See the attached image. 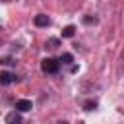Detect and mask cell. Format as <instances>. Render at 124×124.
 Instances as JSON below:
<instances>
[{
	"instance_id": "8fae6325",
	"label": "cell",
	"mask_w": 124,
	"mask_h": 124,
	"mask_svg": "<svg viewBox=\"0 0 124 124\" xmlns=\"http://www.w3.org/2000/svg\"><path fill=\"white\" fill-rule=\"evenodd\" d=\"M60 124H66V122H60Z\"/></svg>"
},
{
	"instance_id": "5b68a950",
	"label": "cell",
	"mask_w": 124,
	"mask_h": 124,
	"mask_svg": "<svg viewBox=\"0 0 124 124\" xmlns=\"http://www.w3.org/2000/svg\"><path fill=\"white\" fill-rule=\"evenodd\" d=\"M6 124H21V116H19V112H17V110L8 112V114H6Z\"/></svg>"
},
{
	"instance_id": "30bf717a",
	"label": "cell",
	"mask_w": 124,
	"mask_h": 124,
	"mask_svg": "<svg viewBox=\"0 0 124 124\" xmlns=\"http://www.w3.org/2000/svg\"><path fill=\"white\" fill-rule=\"evenodd\" d=\"M0 64H14L12 58H0Z\"/></svg>"
},
{
	"instance_id": "6da1fadb",
	"label": "cell",
	"mask_w": 124,
	"mask_h": 124,
	"mask_svg": "<svg viewBox=\"0 0 124 124\" xmlns=\"http://www.w3.org/2000/svg\"><path fill=\"white\" fill-rule=\"evenodd\" d=\"M41 70H43L45 74H56V72L60 70V62L54 60V58H45V60L41 62Z\"/></svg>"
},
{
	"instance_id": "3957f363",
	"label": "cell",
	"mask_w": 124,
	"mask_h": 124,
	"mask_svg": "<svg viewBox=\"0 0 124 124\" xmlns=\"http://www.w3.org/2000/svg\"><path fill=\"white\" fill-rule=\"evenodd\" d=\"M33 23H35L37 27H48V25H50V17L45 16V14H39V16H35Z\"/></svg>"
},
{
	"instance_id": "9c48e42d",
	"label": "cell",
	"mask_w": 124,
	"mask_h": 124,
	"mask_svg": "<svg viewBox=\"0 0 124 124\" xmlns=\"http://www.w3.org/2000/svg\"><path fill=\"white\" fill-rule=\"evenodd\" d=\"M83 108H85V110H93V108H97V101H85V103H83Z\"/></svg>"
},
{
	"instance_id": "ba28073f",
	"label": "cell",
	"mask_w": 124,
	"mask_h": 124,
	"mask_svg": "<svg viewBox=\"0 0 124 124\" xmlns=\"http://www.w3.org/2000/svg\"><path fill=\"white\" fill-rule=\"evenodd\" d=\"M60 62H62V64H72V62H74V56H72L70 52H64V54L60 56Z\"/></svg>"
},
{
	"instance_id": "52a82bcc",
	"label": "cell",
	"mask_w": 124,
	"mask_h": 124,
	"mask_svg": "<svg viewBox=\"0 0 124 124\" xmlns=\"http://www.w3.org/2000/svg\"><path fill=\"white\" fill-rule=\"evenodd\" d=\"M45 46H46V48H50V50H54V48H58V46H60V39H54V37H52V39H48V41L45 43Z\"/></svg>"
},
{
	"instance_id": "8992f818",
	"label": "cell",
	"mask_w": 124,
	"mask_h": 124,
	"mask_svg": "<svg viewBox=\"0 0 124 124\" xmlns=\"http://www.w3.org/2000/svg\"><path fill=\"white\" fill-rule=\"evenodd\" d=\"M74 33H76V27H74V25H66V27L62 29V37H64V39L74 37Z\"/></svg>"
},
{
	"instance_id": "277c9868",
	"label": "cell",
	"mask_w": 124,
	"mask_h": 124,
	"mask_svg": "<svg viewBox=\"0 0 124 124\" xmlns=\"http://www.w3.org/2000/svg\"><path fill=\"white\" fill-rule=\"evenodd\" d=\"M16 79V76L12 72H0V85H10Z\"/></svg>"
},
{
	"instance_id": "7a4b0ae2",
	"label": "cell",
	"mask_w": 124,
	"mask_h": 124,
	"mask_svg": "<svg viewBox=\"0 0 124 124\" xmlns=\"http://www.w3.org/2000/svg\"><path fill=\"white\" fill-rule=\"evenodd\" d=\"M33 108V103L29 101V99H19V101H16V110L17 112H27V110H31Z\"/></svg>"
}]
</instances>
